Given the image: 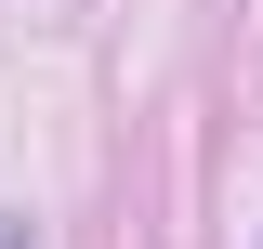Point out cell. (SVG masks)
<instances>
[{
	"label": "cell",
	"instance_id": "1",
	"mask_svg": "<svg viewBox=\"0 0 263 249\" xmlns=\"http://www.w3.org/2000/svg\"><path fill=\"white\" fill-rule=\"evenodd\" d=\"M0 249H13V236H0Z\"/></svg>",
	"mask_w": 263,
	"mask_h": 249
}]
</instances>
